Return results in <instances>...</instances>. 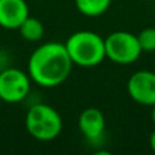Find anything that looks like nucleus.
I'll return each instance as SVG.
<instances>
[{
  "mask_svg": "<svg viewBox=\"0 0 155 155\" xmlns=\"http://www.w3.org/2000/svg\"><path fill=\"white\" fill-rule=\"evenodd\" d=\"M151 107H153V110H151V120H153V123L155 124V104Z\"/></svg>",
  "mask_w": 155,
  "mask_h": 155,
  "instance_id": "nucleus-13",
  "label": "nucleus"
},
{
  "mask_svg": "<svg viewBox=\"0 0 155 155\" xmlns=\"http://www.w3.org/2000/svg\"><path fill=\"white\" fill-rule=\"evenodd\" d=\"M106 59L116 64L128 65L135 63L142 54V48L137 41V35L129 31L118 30L113 31L105 38Z\"/></svg>",
  "mask_w": 155,
  "mask_h": 155,
  "instance_id": "nucleus-4",
  "label": "nucleus"
},
{
  "mask_svg": "<svg viewBox=\"0 0 155 155\" xmlns=\"http://www.w3.org/2000/svg\"><path fill=\"white\" fill-rule=\"evenodd\" d=\"M127 91L132 101L143 106H153L155 104V72L137 71L127 82Z\"/></svg>",
  "mask_w": 155,
  "mask_h": 155,
  "instance_id": "nucleus-6",
  "label": "nucleus"
},
{
  "mask_svg": "<svg viewBox=\"0 0 155 155\" xmlns=\"http://www.w3.org/2000/svg\"><path fill=\"white\" fill-rule=\"evenodd\" d=\"M136 35L143 52H155V27H146Z\"/></svg>",
  "mask_w": 155,
  "mask_h": 155,
  "instance_id": "nucleus-11",
  "label": "nucleus"
},
{
  "mask_svg": "<svg viewBox=\"0 0 155 155\" xmlns=\"http://www.w3.org/2000/svg\"><path fill=\"white\" fill-rule=\"evenodd\" d=\"M64 45L74 65L91 68L99 65L106 59L105 38H102L95 31L90 30L75 31L68 37Z\"/></svg>",
  "mask_w": 155,
  "mask_h": 155,
  "instance_id": "nucleus-2",
  "label": "nucleus"
},
{
  "mask_svg": "<svg viewBox=\"0 0 155 155\" xmlns=\"http://www.w3.org/2000/svg\"><path fill=\"white\" fill-rule=\"evenodd\" d=\"M25 125L31 137L41 142H49L60 135L63 129V118L51 105L34 104L27 110Z\"/></svg>",
  "mask_w": 155,
  "mask_h": 155,
  "instance_id": "nucleus-3",
  "label": "nucleus"
},
{
  "mask_svg": "<svg viewBox=\"0 0 155 155\" xmlns=\"http://www.w3.org/2000/svg\"><path fill=\"white\" fill-rule=\"evenodd\" d=\"M72 60L61 42H45L37 46L27 61V74L31 82L45 88L57 87L68 79Z\"/></svg>",
  "mask_w": 155,
  "mask_h": 155,
  "instance_id": "nucleus-1",
  "label": "nucleus"
},
{
  "mask_svg": "<svg viewBox=\"0 0 155 155\" xmlns=\"http://www.w3.org/2000/svg\"><path fill=\"white\" fill-rule=\"evenodd\" d=\"M105 116L97 107H87L79 114L78 127L82 135L90 142H97L102 137L105 132Z\"/></svg>",
  "mask_w": 155,
  "mask_h": 155,
  "instance_id": "nucleus-8",
  "label": "nucleus"
},
{
  "mask_svg": "<svg viewBox=\"0 0 155 155\" xmlns=\"http://www.w3.org/2000/svg\"><path fill=\"white\" fill-rule=\"evenodd\" d=\"M31 86L29 74L15 67L0 71V99L7 104H18L27 97Z\"/></svg>",
  "mask_w": 155,
  "mask_h": 155,
  "instance_id": "nucleus-5",
  "label": "nucleus"
},
{
  "mask_svg": "<svg viewBox=\"0 0 155 155\" xmlns=\"http://www.w3.org/2000/svg\"><path fill=\"white\" fill-rule=\"evenodd\" d=\"M112 0H75V5L80 14L88 18H95L107 11Z\"/></svg>",
  "mask_w": 155,
  "mask_h": 155,
  "instance_id": "nucleus-10",
  "label": "nucleus"
},
{
  "mask_svg": "<svg viewBox=\"0 0 155 155\" xmlns=\"http://www.w3.org/2000/svg\"><path fill=\"white\" fill-rule=\"evenodd\" d=\"M26 0H0V27L18 30L29 16Z\"/></svg>",
  "mask_w": 155,
  "mask_h": 155,
  "instance_id": "nucleus-7",
  "label": "nucleus"
},
{
  "mask_svg": "<svg viewBox=\"0 0 155 155\" xmlns=\"http://www.w3.org/2000/svg\"><path fill=\"white\" fill-rule=\"evenodd\" d=\"M150 147H151V150L155 153V131H153L151 135H150Z\"/></svg>",
  "mask_w": 155,
  "mask_h": 155,
  "instance_id": "nucleus-12",
  "label": "nucleus"
},
{
  "mask_svg": "<svg viewBox=\"0 0 155 155\" xmlns=\"http://www.w3.org/2000/svg\"><path fill=\"white\" fill-rule=\"evenodd\" d=\"M18 30L21 33L22 38H25L26 41H30V42H37L45 34V27H44L42 22L30 15L25 19V22L19 26Z\"/></svg>",
  "mask_w": 155,
  "mask_h": 155,
  "instance_id": "nucleus-9",
  "label": "nucleus"
}]
</instances>
